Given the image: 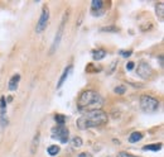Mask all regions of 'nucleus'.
Returning a JSON list of instances; mask_svg holds the SVG:
<instances>
[{"label":"nucleus","mask_w":164,"mask_h":157,"mask_svg":"<svg viewBox=\"0 0 164 157\" xmlns=\"http://www.w3.org/2000/svg\"><path fill=\"white\" fill-rule=\"evenodd\" d=\"M102 105H104L102 96L97 91H93V90L84 91L77 100V108L81 112H91V110L101 109Z\"/></svg>","instance_id":"f257e3e1"},{"label":"nucleus","mask_w":164,"mask_h":157,"mask_svg":"<svg viewBox=\"0 0 164 157\" xmlns=\"http://www.w3.org/2000/svg\"><path fill=\"white\" fill-rule=\"evenodd\" d=\"M105 123H107V115L101 109L86 112L85 114H82L77 119V127L80 129L100 127V125H102Z\"/></svg>","instance_id":"f03ea898"},{"label":"nucleus","mask_w":164,"mask_h":157,"mask_svg":"<svg viewBox=\"0 0 164 157\" xmlns=\"http://www.w3.org/2000/svg\"><path fill=\"white\" fill-rule=\"evenodd\" d=\"M140 108L144 112H155L159 108V101L153 98V96H149V95H141L140 96Z\"/></svg>","instance_id":"7ed1b4c3"},{"label":"nucleus","mask_w":164,"mask_h":157,"mask_svg":"<svg viewBox=\"0 0 164 157\" xmlns=\"http://www.w3.org/2000/svg\"><path fill=\"white\" fill-rule=\"evenodd\" d=\"M68 137H70L68 129H66L62 125H59L57 128H53V130H52V138L58 139L61 143H67L68 142Z\"/></svg>","instance_id":"20e7f679"},{"label":"nucleus","mask_w":164,"mask_h":157,"mask_svg":"<svg viewBox=\"0 0 164 157\" xmlns=\"http://www.w3.org/2000/svg\"><path fill=\"white\" fill-rule=\"evenodd\" d=\"M48 19H49V10L47 6H44L42 9V14H40V18L37 23V27H35V31L37 33H42L48 25Z\"/></svg>","instance_id":"39448f33"},{"label":"nucleus","mask_w":164,"mask_h":157,"mask_svg":"<svg viewBox=\"0 0 164 157\" xmlns=\"http://www.w3.org/2000/svg\"><path fill=\"white\" fill-rule=\"evenodd\" d=\"M152 74H153L152 67H150L146 62H140V63H139V66H138V75H139L140 77L148 78V77L152 76Z\"/></svg>","instance_id":"423d86ee"},{"label":"nucleus","mask_w":164,"mask_h":157,"mask_svg":"<svg viewBox=\"0 0 164 157\" xmlns=\"http://www.w3.org/2000/svg\"><path fill=\"white\" fill-rule=\"evenodd\" d=\"M63 27H64V18H63V20H62V24H61L59 29H58V33L56 34V38H54V42H53V46H52V49H51V52H54V51H56V47L59 45L61 37H62V34H63Z\"/></svg>","instance_id":"0eeeda50"},{"label":"nucleus","mask_w":164,"mask_h":157,"mask_svg":"<svg viewBox=\"0 0 164 157\" xmlns=\"http://www.w3.org/2000/svg\"><path fill=\"white\" fill-rule=\"evenodd\" d=\"M19 81H20V75L17 74V75L13 76L10 80H9V85H8L9 90L10 91H15L18 89V86H19Z\"/></svg>","instance_id":"6e6552de"},{"label":"nucleus","mask_w":164,"mask_h":157,"mask_svg":"<svg viewBox=\"0 0 164 157\" xmlns=\"http://www.w3.org/2000/svg\"><path fill=\"white\" fill-rule=\"evenodd\" d=\"M71 70H72V66H68V67L64 69V71H63V74H62V76H61V78H59V81H58V84H57V89H61V87H62V85H63L64 81L67 80V77L70 76Z\"/></svg>","instance_id":"1a4fd4ad"},{"label":"nucleus","mask_w":164,"mask_h":157,"mask_svg":"<svg viewBox=\"0 0 164 157\" xmlns=\"http://www.w3.org/2000/svg\"><path fill=\"white\" fill-rule=\"evenodd\" d=\"M106 56V51L105 49H95L93 52H92V57H93V60H102L104 57Z\"/></svg>","instance_id":"9d476101"},{"label":"nucleus","mask_w":164,"mask_h":157,"mask_svg":"<svg viewBox=\"0 0 164 157\" xmlns=\"http://www.w3.org/2000/svg\"><path fill=\"white\" fill-rule=\"evenodd\" d=\"M155 11H157L158 18H159L160 20H163V19H164V3H163V2H160V3L157 5Z\"/></svg>","instance_id":"9b49d317"},{"label":"nucleus","mask_w":164,"mask_h":157,"mask_svg":"<svg viewBox=\"0 0 164 157\" xmlns=\"http://www.w3.org/2000/svg\"><path fill=\"white\" fill-rule=\"evenodd\" d=\"M141 138H143V134L140 132H133L130 134V137H129V142L130 143H136L138 141H140Z\"/></svg>","instance_id":"f8f14e48"},{"label":"nucleus","mask_w":164,"mask_h":157,"mask_svg":"<svg viewBox=\"0 0 164 157\" xmlns=\"http://www.w3.org/2000/svg\"><path fill=\"white\" fill-rule=\"evenodd\" d=\"M104 2H101V0H93V2L91 3V8H92V13H95L96 10H100V9H104Z\"/></svg>","instance_id":"ddd939ff"},{"label":"nucleus","mask_w":164,"mask_h":157,"mask_svg":"<svg viewBox=\"0 0 164 157\" xmlns=\"http://www.w3.org/2000/svg\"><path fill=\"white\" fill-rule=\"evenodd\" d=\"M162 148V143H155V145H148L144 146L143 150L144 151H159Z\"/></svg>","instance_id":"4468645a"},{"label":"nucleus","mask_w":164,"mask_h":157,"mask_svg":"<svg viewBox=\"0 0 164 157\" xmlns=\"http://www.w3.org/2000/svg\"><path fill=\"white\" fill-rule=\"evenodd\" d=\"M59 147L57 146V145H52V146H49L48 147V150H47V152L51 155V156H56V155H58L59 153Z\"/></svg>","instance_id":"2eb2a0df"},{"label":"nucleus","mask_w":164,"mask_h":157,"mask_svg":"<svg viewBox=\"0 0 164 157\" xmlns=\"http://www.w3.org/2000/svg\"><path fill=\"white\" fill-rule=\"evenodd\" d=\"M71 146H72V148H80L82 146V139L80 137H75L71 141Z\"/></svg>","instance_id":"dca6fc26"},{"label":"nucleus","mask_w":164,"mask_h":157,"mask_svg":"<svg viewBox=\"0 0 164 157\" xmlns=\"http://www.w3.org/2000/svg\"><path fill=\"white\" fill-rule=\"evenodd\" d=\"M54 119H56V122L59 124V125H63L66 123V117L62 115V114H56L54 115Z\"/></svg>","instance_id":"f3484780"},{"label":"nucleus","mask_w":164,"mask_h":157,"mask_svg":"<svg viewBox=\"0 0 164 157\" xmlns=\"http://www.w3.org/2000/svg\"><path fill=\"white\" fill-rule=\"evenodd\" d=\"M38 143H39V133H37V134L34 136V138H33V145H32V153H34V152H35V150H37V147H38Z\"/></svg>","instance_id":"a211bd4d"},{"label":"nucleus","mask_w":164,"mask_h":157,"mask_svg":"<svg viewBox=\"0 0 164 157\" xmlns=\"http://www.w3.org/2000/svg\"><path fill=\"white\" fill-rule=\"evenodd\" d=\"M114 91H115L116 94H125V91H126V87H125V86H122V85H121V86H116Z\"/></svg>","instance_id":"6ab92c4d"},{"label":"nucleus","mask_w":164,"mask_h":157,"mask_svg":"<svg viewBox=\"0 0 164 157\" xmlns=\"http://www.w3.org/2000/svg\"><path fill=\"white\" fill-rule=\"evenodd\" d=\"M5 104H6V100L4 96H2V99H0V109H5Z\"/></svg>","instance_id":"aec40b11"},{"label":"nucleus","mask_w":164,"mask_h":157,"mask_svg":"<svg viewBox=\"0 0 164 157\" xmlns=\"http://www.w3.org/2000/svg\"><path fill=\"white\" fill-rule=\"evenodd\" d=\"M120 55L121 56H124V57H129V56H131V51H120Z\"/></svg>","instance_id":"412c9836"},{"label":"nucleus","mask_w":164,"mask_h":157,"mask_svg":"<svg viewBox=\"0 0 164 157\" xmlns=\"http://www.w3.org/2000/svg\"><path fill=\"white\" fill-rule=\"evenodd\" d=\"M117 157H135V156L129 155V153H125V152H120V153L117 155Z\"/></svg>","instance_id":"4be33fe9"},{"label":"nucleus","mask_w":164,"mask_h":157,"mask_svg":"<svg viewBox=\"0 0 164 157\" xmlns=\"http://www.w3.org/2000/svg\"><path fill=\"white\" fill-rule=\"evenodd\" d=\"M102 31L104 32H107V31L109 32H117V29L116 28H113V27H110V28H102Z\"/></svg>","instance_id":"5701e85b"},{"label":"nucleus","mask_w":164,"mask_h":157,"mask_svg":"<svg viewBox=\"0 0 164 157\" xmlns=\"http://www.w3.org/2000/svg\"><path fill=\"white\" fill-rule=\"evenodd\" d=\"M126 69H128V70H133V69H134V62H128Z\"/></svg>","instance_id":"b1692460"},{"label":"nucleus","mask_w":164,"mask_h":157,"mask_svg":"<svg viewBox=\"0 0 164 157\" xmlns=\"http://www.w3.org/2000/svg\"><path fill=\"white\" fill-rule=\"evenodd\" d=\"M78 157H91L90 155H87V153H80L78 155Z\"/></svg>","instance_id":"393cba45"}]
</instances>
